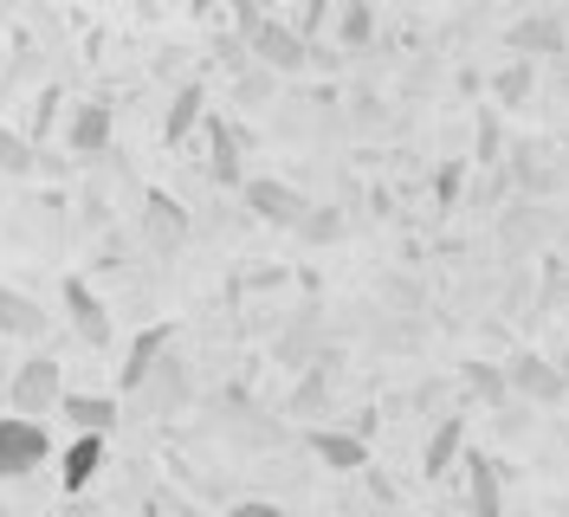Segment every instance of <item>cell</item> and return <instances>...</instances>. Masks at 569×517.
Returning <instances> with one entry per match:
<instances>
[{"mask_svg": "<svg viewBox=\"0 0 569 517\" xmlns=\"http://www.w3.org/2000/svg\"><path fill=\"white\" fill-rule=\"evenodd\" d=\"M240 46H247V59L272 66L279 78H305V71H311V59H318V46L298 33V20H272L266 7H259L247 27H240Z\"/></svg>", "mask_w": 569, "mask_h": 517, "instance_id": "obj_1", "label": "cell"}, {"mask_svg": "<svg viewBox=\"0 0 569 517\" xmlns=\"http://www.w3.org/2000/svg\"><path fill=\"white\" fill-rule=\"evenodd\" d=\"M7 401H13V414L52 420L59 401H66V362H59L52 349H33V356L13 369V381H7Z\"/></svg>", "mask_w": 569, "mask_h": 517, "instance_id": "obj_2", "label": "cell"}, {"mask_svg": "<svg viewBox=\"0 0 569 517\" xmlns=\"http://www.w3.org/2000/svg\"><path fill=\"white\" fill-rule=\"evenodd\" d=\"M201 130H208V175L220 181V188H247L252 130H247V123H233L227 110H208V117H201Z\"/></svg>", "mask_w": 569, "mask_h": 517, "instance_id": "obj_3", "label": "cell"}, {"mask_svg": "<svg viewBox=\"0 0 569 517\" xmlns=\"http://www.w3.org/2000/svg\"><path fill=\"white\" fill-rule=\"evenodd\" d=\"M52 459V434L33 414H0V479H27Z\"/></svg>", "mask_w": 569, "mask_h": 517, "instance_id": "obj_4", "label": "cell"}, {"mask_svg": "<svg viewBox=\"0 0 569 517\" xmlns=\"http://www.w3.org/2000/svg\"><path fill=\"white\" fill-rule=\"evenodd\" d=\"M240 201L252 207V220H266V227H305V213H311V201H305V188H291V181H279V175H247V188H240Z\"/></svg>", "mask_w": 569, "mask_h": 517, "instance_id": "obj_5", "label": "cell"}, {"mask_svg": "<svg viewBox=\"0 0 569 517\" xmlns=\"http://www.w3.org/2000/svg\"><path fill=\"white\" fill-rule=\"evenodd\" d=\"M137 233L149 240V252H176V246H188L194 220H188V207H181L169 188H149V195H142V213H137Z\"/></svg>", "mask_w": 569, "mask_h": 517, "instance_id": "obj_6", "label": "cell"}, {"mask_svg": "<svg viewBox=\"0 0 569 517\" xmlns=\"http://www.w3.org/2000/svg\"><path fill=\"white\" fill-rule=\"evenodd\" d=\"M505 376H511V395H525V401H537V408H557V401L569 395V369L550 362V356H537V349L511 356Z\"/></svg>", "mask_w": 569, "mask_h": 517, "instance_id": "obj_7", "label": "cell"}, {"mask_svg": "<svg viewBox=\"0 0 569 517\" xmlns=\"http://www.w3.org/2000/svg\"><path fill=\"white\" fill-rule=\"evenodd\" d=\"M104 466H110V434H78V440L59 453V491H66V498H84Z\"/></svg>", "mask_w": 569, "mask_h": 517, "instance_id": "obj_8", "label": "cell"}, {"mask_svg": "<svg viewBox=\"0 0 569 517\" xmlns=\"http://www.w3.org/2000/svg\"><path fill=\"white\" fill-rule=\"evenodd\" d=\"M110 130H117V110H110L104 98H84L78 110H71V123H66L71 162H98V156L110 149Z\"/></svg>", "mask_w": 569, "mask_h": 517, "instance_id": "obj_9", "label": "cell"}, {"mask_svg": "<svg viewBox=\"0 0 569 517\" xmlns=\"http://www.w3.org/2000/svg\"><path fill=\"white\" fill-rule=\"evenodd\" d=\"M59 305H66V324L78 330V337H84V344H98V349L110 344V305L98 298V291H91V278L71 272L66 285H59Z\"/></svg>", "mask_w": 569, "mask_h": 517, "instance_id": "obj_10", "label": "cell"}, {"mask_svg": "<svg viewBox=\"0 0 569 517\" xmlns=\"http://www.w3.org/2000/svg\"><path fill=\"white\" fill-rule=\"evenodd\" d=\"M305 447H311V459H318L323 473H356L362 479V466H369V434H343V427H311L305 434Z\"/></svg>", "mask_w": 569, "mask_h": 517, "instance_id": "obj_11", "label": "cell"}, {"mask_svg": "<svg viewBox=\"0 0 569 517\" xmlns=\"http://www.w3.org/2000/svg\"><path fill=\"white\" fill-rule=\"evenodd\" d=\"M169 349H176V324H149V330H137V344H130L123 369H117V388H123V395H137L142 381H149V369H156Z\"/></svg>", "mask_w": 569, "mask_h": 517, "instance_id": "obj_12", "label": "cell"}, {"mask_svg": "<svg viewBox=\"0 0 569 517\" xmlns=\"http://www.w3.org/2000/svg\"><path fill=\"white\" fill-rule=\"evenodd\" d=\"M511 52H518V59H557V52H569L563 13H525V20L511 27Z\"/></svg>", "mask_w": 569, "mask_h": 517, "instance_id": "obj_13", "label": "cell"}, {"mask_svg": "<svg viewBox=\"0 0 569 517\" xmlns=\"http://www.w3.org/2000/svg\"><path fill=\"white\" fill-rule=\"evenodd\" d=\"M46 324H52V310L33 305V298H27V291H13V285H0V337L46 344Z\"/></svg>", "mask_w": 569, "mask_h": 517, "instance_id": "obj_14", "label": "cell"}, {"mask_svg": "<svg viewBox=\"0 0 569 517\" xmlns=\"http://www.w3.org/2000/svg\"><path fill=\"white\" fill-rule=\"evenodd\" d=\"M498 466L492 453H466V511L472 517H498L505 511V491H498Z\"/></svg>", "mask_w": 569, "mask_h": 517, "instance_id": "obj_15", "label": "cell"}, {"mask_svg": "<svg viewBox=\"0 0 569 517\" xmlns=\"http://www.w3.org/2000/svg\"><path fill=\"white\" fill-rule=\"evenodd\" d=\"M201 117H208V84H201V78H188V84H176V98H169V110H162V142H169V149L188 142Z\"/></svg>", "mask_w": 569, "mask_h": 517, "instance_id": "obj_16", "label": "cell"}, {"mask_svg": "<svg viewBox=\"0 0 569 517\" xmlns=\"http://www.w3.org/2000/svg\"><path fill=\"white\" fill-rule=\"evenodd\" d=\"M460 453H466V414H440V427L427 434V447H421V473L427 479H447Z\"/></svg>", "mask_w": 569, "mask_h": 517, "instance_id": "obj_17", "label": "cell"}, {"mask_svg": "<svg viewBox=\"0 0 569 517\" xmlns=\"http://www.w3.org/2000/svg\"><path fill=\"white\" fill-rule=\"evenodd\" d=\"M59 414H66L78 434H110V427H117V401H110V395H78V388H66Z\"/></svg>", "mask_w": 569, "mask_h": 517, "instance_id": "obj_18", "label": "cell"}, {"mask_svg": "<svg viewBox=\"0 0 569 517\" xmlns=\"http://www.w3.org/2000/svg\"><path fill=\"white\" fill-rule=\"evenodd\" d=\"M233 103H240V110H266V103H279V71L259 66V59L240 66L233 71Z\"/></svg>", "mask_w": 569, "mask_h": 517, "instance_id": "obj_19", "label": "cell"}, {"mask_svg": "<svg viewBox=\"0 0 569 517\" xmlns=\"http://www.w3.org/2000/svg\"><path fill=\"white\" fill-rule=\"evenodd\" d=\"M369 39H376V7L369 0H337V46L369 52Z\"/></svg>", "mask_w": 569, "mask_h": 517, "instance_id": "obj_20", "label": "cell"}, {"mask_svg": "<svg viewBox=\"0 0 569 517\" xmlns=\"http://www.w3.org/2000/svg\"><path fill=\"white\" fill-rule=\"evenodd\" d=\"M531 66L537 59H518V52H511V66H498V78H492V103L498 110H518V103L531 98Z\"/></svg>", "mask_w": 569, "mask_h": 517, "instance_id": "obj_21", "label": "cell"}, {"mask_svg": "<svg viewBox=\"0 0 569 517\" xmlns=\"http://www.w3.org/2000/svg\"><path fill=\"white\" fill-rule=\"evenodd\" d=\"M466 388L479 395V401H492V408H511V376L505 369H492V362H460Z\"/></svg>", "mask_w": 569, "mask_h": 517, "instance_id": "obj_22", "label": "cell"}, {"mask_svg": "<svg viewBox=\"0 0 569 517\" xmlns=\"http://www.w3.org/2000/svg\"><path fill=\"white\" fill-rule=\"evenodd\" d=\"M323 401H330V362H305V381L291 388V414H323Z\"/></svg>", "mask_w": 569, "mask_h": 517, "instance_id": "obj_23", "label": "cell"}, {"mask_svg": "<svg viewBox=\"0 0 569 517\" xmlns=\"http://www.w3.org/2000/svg\"><path fill=\"white\" fill-rule=\"evenodd\" d=\"M33 169H39L33 137H20V130H7V123H0V175H7V181H20V175H33Z\"/></svg>", "mask_w": 569, "mask_h": 517, "instance_id": "obj_24", "label": "cell"}, {"mask_svg": "<svg viewBox=\"0 0 569 517\" xmlns=\"http://www.w3.org/2000/svg\"><path fill=\"white\" fill-rule=\"evenodd\" d=\"M279 362H291V369L318 362V317H298V324L284 330V337H279Z\"/></svg>", "mask_w": 569, "mask_h": 517, "instance_id": "obj_25", "label": "cell"}, {"mask_svg": "<svg viewBox=\"0 0 569 517\" xmlns=\"http://www.w3.org/2000/svg\"><path fill=\"white\" fill-rule=\"evenodd\" d=\"M460 195H466V156H447V162L433 169V207H440V213H453Z\"/></svg>", "mask_w": 569, "mask_h": 517, "instance_id": "obj_26", "label": "cell"}, {"mask_svg": "<svg viewBox=\"0 0 569 517\" xmlns=\"http://www.w3.org/2000/svg\"><path fill=\"white\" fill-rule=\"evenodd\" d=\"M298 233H305L311 246H330V240H343V213H337V207H311Z\"/></svg>", "mask_w": 569, "mask_h": 517, "instance_id": "obj_27", "label": "cell"}, {"mask_svg": "<svg viewBox=\"0 0 569 517\" xmlns=\"http://www.w3.org/2000/svg\"><path fill=\"white\" fill-rule=\"evenodd\" d=\"M498 142H505V123H498V103L479 110V162H498Z\"/></svg>", "mask_w": 569, "mask_h": 517, "instance_id": "obj_28", "label": "cell"}, {"mask_svg": "<svg viewBox=\"0 0 569 517\" xmlns=\"http://www.w3.org/2000/svg\"><path fill=\"white\" fill-rule=\"evenodd\" d=\"M330 13H337V0H305V7H298V33L318 39V27L330 20Z\"/></svg>", "mask_w": 569, "mask_h": 517, "instance_id": "obj_29", "label": "cell"}, {"mask_svg": "<svg viewBox=\"0 0 569 517\" xmlns=\"http://www.w3.org/2000/svg\"><path fill=\"white\" fill-rule=\"evenodd\" d=\"M52 117H59V84H46V91L33 98V137H46V130H52Z\"/></svg>", "mask_w": 569, "mask_h": 517, "instance_id": "obj_30", "label": "cell"}, {"mask_svg": "<svg viewBox=\"0 0 569 517\" xmlns=\"http://www.w3.org/2000/svg\"><path fill=\"white\" fill-rule=\"evenodd\" d=\"M213 7H220V0H188V13H194V20H201V13H213Z\"/></svg>", "mask_w": 569, "mask_h": 517, "instance_id": "obj_31", "label": "cell"}, {"mask_svg": "<svg viewBox=\"0 0 569 517\" xmlns=\"http://www.w3.org/2000/svg\"><path fill=\"white\" fill-rule=\"evenodd\" d=\"M563 369H569V337H563Z\"/></svg>", "mask_w": 569, "mask_h": 517, "instance_id": "obj_32", "label": "cell"}, {"mask_svg": "<svg viewBox=\"0 0 569 517\" xmlns=\"http://www.w3.org/2000/svg\"><path fill=\"white\" fill-rule=\"evenodd\" d=\"M0 13H7V0H0Z\"/></svg>", "mask_w": 569, "mask_h": 517, "instance_id": "obj_33", "label": "cell"}]
</instances>
